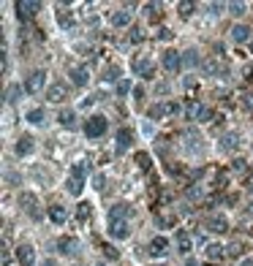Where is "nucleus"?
I'll return each mask as SVG.
<instances>
[{
    "mask_svg": "<svg viewBox=\"0 0 253 266\" xmlns=\"http://www.w3.org/2000/svg\"><path fill=\"white\" fill-rule=\"evenodd\" d=\"M84 188V163H76L71 169V177H68V193L71 196H79Z\"/></svg>",
    "mask_w": 253,
    "mask_h": 266,
    "instance_id": "nucleus-1",
    "label": "nucleus"
},
{
    "mask_svg": "<svg viewBox=\"0 0 253 266\" xmlns=\"http://www.w3.org/2000/svg\"><path fill=\"white\" fill-rule=\"evenodd\" d=\"M14 8H17V16H19L22 22H28V19H33L35 14H38V3L35 0H17L14 3Z\"/></svg>",
    "mask_w": 253,
    "mask_h": 266,
    "instance_id": "nucleus-2",
    "label": "nucleus"
},
{
    "mask_svg": "<svg viewBox=\"0 0 253 266\" xmlns=\"http://www.w3.org/2000/svg\"><path fill=\"white\" fill-rule=\"evenodd\" d=\"M84 133H87L90 139H98V136H103L106 133V120L103 117H90L87 123H84Z\"/></svg>",
    "mask_w": 253,
    "mask_h": 266,
    "instance_id": "nucleus-3",
    "label": "nucleus"
},
{
    "mask_svg": "<svg viewBox=\"0 0 253 266\" xmlns=\"http://www.w3.org/2000/svg\"><path fill=\"white\" fill-rule=\"evenodd\" d=\"M19 206L28 215H33V218H41V212H38V198L33 196V193H22L19 196Z\"/></svg>",
    "mask_w": 253,
    "mask_h": 266,
    "instance_id": "nucleus-4",
    "label": "nucleus"
},
{
    "mask_svg": "<svg viewBox=\"0 0 253 266\" xmlns=\"http://www.w3.org/2000/svg\"><path fill=\"white\" fill-rule=\"evenodd\" d=\"M166 250H169V242H166V236H155L150 242V247H147V252H150L152 258H161V255H166Z\"/></svg>",
    "mask_w": 253,
    "mask_h": 266,
    "instance_id": "nucleus-5",
    "label": "nucleus"
},
{
    "mask_svg": "<svg viewBox=\"0 0 253 266\" xmlns=\"http://www.w3.org/2000/svg\"><path fill=\"white\" fill-rule=\"evenodd\" d=\"M44 76H47L44 71H33V74L28 76V82H25V90L35 95V93H38V90L44 87Z\"/></svg>",
    "mask_w": 253,
    "mask_h": 266,
    "instance_id": "nucleus-6",
    "label": "nucleus"
},
{
    "mask_svg": "<svg viewBox=\"0 0 253 266\" xmlns=\"http://www.w3.org/2000/svg\"><path fill=\"white\" fill-rule=\"evenodd\" d=\"M115 141H117V144H115V152H117V155H123V152L131 147V141H134V133H131V130L125 128V130H120V133H117Z\"/></svg>",
    "mask_w": 253,
    "mask_h": 266,
    "instance_id": "nucleus-7",
    "label": "nucleus"
},
{
    "mask_svg": "<svg viewBox=\"0 0 253 266\" xmlns=\"http://www.w3.org/2000/svg\"><path fill=\"white\" fill-rule=\"evenodd\" d=\"M207 228L215 231V234H223V231H229V223H226L223 215H210V218H207Z\"/></svg>",
    "mask_w": 253,
    "mask_h": 266,
    "instance_id": "nucleus-8",
    "label": "nucleus"
},
{
    "mask_svg": "<svg viewBox=\"0 0 253 266\" xmlns=\"http://www.w3.org/2000/svg\"><path fill=\"white\" fill-rule=\"evenodd\" d=\"M76 247H79V242H76L74 236H60L57 239V250H60L63 255H74Z\"/></svg>",
    "mask_w": 253,
    "mask_h": 266,
    "instance_id": "nucleus-9",
    "label": "nucleus"
},
{
    "mask_svg": "<svg viewBox=\"0 0 253 266\" xmlns=\"http://www.w3.org/2000/svg\"><path fill=\"white\" fill-rule=\"evenodd\" d=\"M109 236L112 239H125L128 236V223H125V220H112L109 223Z\"/></svg>",
    "mask_w": 253,
    "mask_h": 266,
    "instance_id": "nucleus-10",
    "label": "nucleus"
},
{
    "mask_svg": "<svg viewBox=\"0 0 253 266\" xmlns=\"http://www.w3.org/2000/svg\"><path fill=\"white\" fill-rule=\"evenodd\" d=\"M17 255H19V264L22 266H33L35 264V252H33V247H30V245H22L19 250H17Z\"/></svg>",
    "mask_w": 253,
    "mask_h": 266,
    "instance_id": "nucleus-11",
    "label": "nucleus"
},
{
    "mask_svg": "<svg viewBox=\"0 0 253 266\" xmlns=\"http://www.w3.org/2000/svg\"><path fill=\"white\" fill-rule=\"evenodd\" d=\"M125 218H131V206L128 204H115L109 209V223L112 220H125Z\"/></svg>",
    "mask_w": 253,
    "mask_h": 266,
    "instance_id": "nucleus-12",
    "label": "nucleus"
},
{
    "mask_svg": "<svg viewBox=\"0 0 253 266\" xmlns=\"http://www.w3.org/2000/svg\"><path fill=\"white\" fill-rule=\"evenodd\" d=\"M164 68H166V71H177V68H180V52H174V49H166Z\"/></svg>",
    "mask_w": 253,
    "mask_h": 266,
    "instance_id": "nucleus-13",
    "label": "nucleus"
},
{
    "mask_svg": "<svg viewBox=\"0 0 253 266\" xmlns=\"http://www.w3.org/2000/svg\"><path fill=\"white\" fill-rule=\"evenodd\" d=\"M232 38L237 44H245L248 38H251V28H245V25H234V28H232Z\"/></svg>",
    "mask_w": 253,
    "mask_h": 266,
    "instance_id": "nucleus-14",
    "label": "nucleus"
},
{
    "mask_svg": "<svg viewBox=\"0 0 253 266\" xmlns=\"http://www.w3.org/2000/svg\"><path fill=\"white\" fill-rule=\"evenodd\" d=\"M66 95H68V87L66 84H52L49 87V101H66Z\"/></svg>",
    "mask_w": 253,
    "mask_h": 266,
    "instance_id": "nucleus-15",
    "label": "nucleus"
},
{
    "mask_svg": "<svg viewBox=\"0 0 253 266\" xmlns=\"http://www.w3.org/2000/svg\"><path fill=\"white\" fill-rule=\"evenodd\" d=\"M174 111H177L174 103H158V106L150 109V117H164V114H174Z\"/></svg>",
    "mask_w": 253,
    "mask_h": 266,
    "instance_id": "nucleus-16",
    "label": "nucleus"
},
{
    "mask_svg": "<svg viewBox=\"0 0 253 266\" xmlns=\"http://www.w3.org/2000/svg\"><path fill=\"white\" fill-rule=\"evenodd\" d=\"M33 147H35L33 139H30V136H22L19 141H17L14 150H17V155H30V152H33Z\"/></svg>",
    "mask_w": 253,
    "mask_h": 266,
    "instance_id": "nucleus-17",
    "label": "nucleus"
},
{
    "mask_svg": "<svg viewBox=\"0 0 253 266\" xmlns=\"http://www.w3.org/2000/svg\"><path fill=\"white\" fill-rule=\"evenodd\" d=\"M66 218H68V215H66V209H63L60 204H55V206H49V220H52V223H66Z\"/></svg>",
    "mask_w": 253,
    "mask_h": 266,
    "instance_id": "nucleus-18",
    "label": "nucleus"
},
{
    "mask_svg": "<svg viewBox=\"0 0 253 266\" xmlns=\"http://www.w3.org/2000/svg\"><path fill=\"white\" fill-rule=\"evenodd\" d=\"M109 22L115 25V28H125V25L131 22V14L128 11H115V14L109 16Z\"/></svg>",
    "mask_w": 253,
    "mask_h": 266,
    "instance_id": "nucleus-19",
    "label": "nucleus"
},
{
    "mask_svg": "<svg viewBox=\"0 0 253 266\" xmlns=\"http://www.w3.org/2000/svg\"><path fill=\"white\" fill-rule=\"evenodd\" d=\"M71 79H74L76 87H84L87 79H90V74H87V68H74V71H71Z\"/></svg>",
    "mask_w": 253,
    "mask_h": 266,
    "instance_id": "nucleus-20",
    "label": "nucleus"
},
{
    "mask_svg": "<svg viewBox=\"0 0 253 266\" xmlns=\"http://www.w3.org/2000/svg\"><path fill=\"white\" fill-rule=\"evenodd\" d=\"M134 68H136V74H144V79H150L152 76V63L150 60H136L134 63Z\"/></svg>",
    "mask_w": 253,
    "mask_h": 266,
    "instance_id": "nucleus-21",
    "label": "nucleus"
},
{
    "mask_svg": "<svg viewBox=\"0 0 253 266\" xmlns=\"http://www.w3.org/2000/svg\"><path fill=\"white\" fill-rule=\"evenodd\" d=\"M57 120H60V125H63V128H74V123H76V114H74L71 109H63Z\"/></svg>",
    "mask_w": 253,
    "mask_h": 266,
    "instance_id": "nucleus-22",
    "label": "nucleus"
},
{
    "mask_svg": "<svg viewBox=\"0 0 253 266\" xmlns=\"http://www.w3.org/2000/svg\"><path fill=\"white\" fill-rule=\"evenodd\" d=\"M207 258H210V261H220V258H223V247H220V245H207Z\"/></svg>",
    "mask_w": 253,
    "mask_h": 266,
    "instance_id": "nucleus-23",
    "label": "nucleus"
},
{
    "mask_svg": "<svg viewBox=\"0 0 253 266\" xmlns=\"http://www.w3.org/2000/svg\"><path fill=\"white\" fill-rule=\"evenodd\" d=\"M177 245H180V250H183V252H188V250H191V236H188L185 231H180L177 234Z\"/></svg>",
    "mask_w": 253,
    "mask_h": 266,
    "instance_id": "nucleus-24",
    "label": "nucleus"
},
{
    "mask_svg": "<svg viewBox=\"0 0 253 266\" xmlns=\"http://www.w3.org/2000/svg\"><path fill=\"white\" fill-rule=\"evenodd\" d=\"M90 206H93V204L82 201V204H79V209H76V220H82V223H84V220L90 218Z\"/></svg>",
    "mask_w": 253,
    "mask_h": 266,
    "instance_id": "nucleus-25",
    "label": "nucleus"
},
{
    "mask_svg": "<svg viewBox=\"0 0 253 266\" xmlns=\"http://www.w3.org/2000/svg\"><path fill=\"white\" fill-rule=\"evenodd\" d=\"M28 120H30L33 125H44V109H33V111L28 114Z\"/></svg>",
    "mask_w": 253,
    "mask_h": 266,
    "instance_id": "nucleus-26",
    "label": "nucleus"
},
{
    "mask_svg": "<svg viewBox=\"0 0 253 266\" xmlns=\"http://www.w3.org/2000/svg\"><path fill=\"white\" fill-rule=\"evenodd\" d=\"M136 163H139V169H144V171H150V155H147V152H139L136 155Z\"/></svg>",
    "mask_w": 253,
    "mask_h": 266,
    "instance_id": "nucleus-27",
    "label": "nucleus"
},
{
    "mask_svg": "<svg viewBox=\"0 0 253 266\" xmlns=\"http://www.w3.org/2000/svg\"><path fill=\"white\" fill-rule=\"evenodd\" d=\"M57 22H60L63 28H71V25H74V19H71L68 11H57Z\"/></svg>",
    "mask_w": 253,
    "mask_h": 266,
    "instance_id": "nucleus-28",
    "label": "nucleus"
},
{
    "mask_svg": "<svg viewBox=\"0 0 253 266\" xmlns=\"http://www.w3.org/2000/svg\"><path fill=\"white\" fill-rule=\"evenodd\" d=\"M101 250H103V255H106L109 261H117V258H120V252H117L112 245H101Z\"/></svg>",
    "mask_w": 253,
    "mask_h": 266,
    "instance_id": "nucleus-29",
    "label": "nucleus"
},
{
    "mask_svg": "<svg viewBox=\"0 0 253 266\" xmlns=\"http://www.w3.org/2000/svg\"><path fill=\"white\" fill-rule=\"evenodd\" d=\"M17 95H19V87H17V84H14V87H8V90H6V103L17 101Z\"/></svg>",
    "mask_w": 253,
    "mask_h": 266,
    "instance_id": "nucleus-30",
    "label": "nucleus"
},
{
    "mask_svg": "<svg viewBox=\"0 0 253 266\" xmlns=\"http://www.w3.org/2000/svg\"><path fill=\"white\" fill-rule=\"evenodd\" d=\"M229 8H232L234 16H242V14H245V3H232Z\"/></svg>",
    "mask_w": 253,
    "mask_h": 266,
    "instance_id": "nucleus-31",
    "label": "nucleus"
},
{
    "mask_svg": "<svg viewBox=\"0 0 253 266\" xmlns=\"http://www.w3.org/2000/svg\"><path fill=\"white\" fill-rule=\"evenodd\" d=\"M183 60H185V65H196V63H199V57H196V52L191 49V52H185V57H183Z\"/></svg>",
    "mask_w": 253,
    "mask_h": 266,
    "instance_id": "nucleus-32",
    "label": "nucleus"
},
{
    "mask_svg": "<svg viewBox=\"0 0 253 266\" xmlns=\"http://www.w3.org/2000/svg\"><path fill=\"white\" fill-rule=\"evenodd\" d=\"M103 79H106V82H117V79H120V68H109Z\"/></svg>",
    "mask_w": 253,
    "mask_h": 266,
    "instance_id": "nucleus-33",
    "label": "nucleus"
},
{
    "mask_svg": "<svg viewBox=\"0 0 253 266\" xmlns=\"http://www.w3.org/2000/svg\"><path fill=\"white\" fill-rule=\"evenodd\" d=\"M128 90H131V82H128V79H123V82H117V95H125Z\"/></svg>",
    "mask_w": 253,
    "mask_h": 266,
    "instance_id": "nucleus-34",
    "label": "nucleus"
},
{
    "mask_svg": "<svg viewBox=\"0 0 253 266\" xmlns=\"http://www.w3.org/2000/svg\"><path fill=\"white\" fill-rule=\"evenodd\" d=\"M180 14H183V16H191V14H193V3H180Z\"/></svg>",
    "mask_w": 253,
    "mask_h": 266,
    "instance_id": "nucleus-35",
    "label": "nucleus"
},
{
    "mask_svg": "<svg viewBox=\"0 0 253 266\" xmlns=\"http://www.w3.org/2000/svg\"><path fill=\"white\" fill-rule=\"evenodd\" d=\"M232 147H237V136H234V133L223 139V150H232Z\"/></svg>",
    "mask_w": 253,
    "mask_h": 266,
    "instance_id": "nucleus-36",
    "label": "nucleus"
},
{
    "mask_svg": "<svg viewBox=\"0 0 253 266\" xmlns=\"http://www.w3.org/2000/svg\"><path fill=\"white\" fill-rule=\"evenodd\" d=\"M142 38H144V35H142V28H134V35H131V41H134V44H139Z\"/></svg>",
    "mask_w": 253,
    "mask_h": 266,
    "instance_id": "nucleus-37",
    "label": "nucleus"
},
{
    "mask_svg": "<svg viewBox=\"0 0 253 266\" xmlns=\"http://www.w3.org/2000/svg\"><path fill=\"white\" fill-rule=\"evenodd\" d=\"M96 188H98V190L103 188V174H98V177H96Z\"/></svg>",
    "mask_w": 253,
    "mask_h": 266,
    "instance_id": "nucleus-38",
    "label": "nucleus"
},
{
    "mask_svg": "<svg viewBox=\"0 0 253 266\" xmlns=\"http://www.w3.org/2000/svg\"><path fill=\"white\" fill-rule=\"evenodd\" d=\"M185 266H199L196 258H185Z\"/></svg>",
    "mask_w": 253,
    "mask_h": 266,
    "instance_id": "nucleus-39",
    "label": "nucleus"
},
{
    "mask_svg": "<svg viewBox=\"0 0 253 266\" xmlns=\"http://www.w3.org/2000/svg\"><path fill=\"white\" fill-rule=\"evenodd\" d=\"M245 106H253V95H251V93L245 95Z\"/></svg>",
    "mask_w": 253,
    "mask_h": 266,
    "instance_id": "nucleus-40",
    "label": "nucleus"
},
{
    "mask_svg": "<svg viewBox=\"0 0 253 266\" xmlns=\"http://www.w3.org/2000/svg\"><path fill=\"white\" fill-rule=\"evenodd\" d=\"M207 266H210V264H207Z\"/></svg>",
    "mask_w": 253,
    "mask_h": 266,
    "instance_id": "nucleus-41",
    "label": "nucleus"
}]
</instances>
